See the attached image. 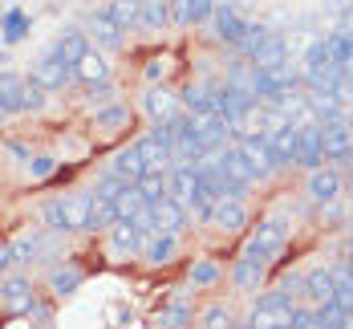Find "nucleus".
I'll return each mask as SVG.
<instances>
[{"label": "nucleus", "instance_id": "26", "mask_svg": "<svg viewBox=\"0 0 353 329\" xmlns=\"http://www.w3.org/2000/svg\"><path fill=\"white\" fill-rule=\"evenodd\" d=\"M90 33H94L98 45H106V49H122V29L114 25L110 12H94V17H90Z\"/></svg>", "mask_w": 353, "mask_h": 329}, {"label": "nucleus", "instance_id": "33", "mask_svg": "<svg viewBox=\"0 0 353 329\" xmlns=\"http://www.w3.org/2000/svg\"><path fill=\"white\" fill-rule=\"evenodd\" d=\"M139 191H142V199H146V203H159V199H167V195H171V183H167L163 171H146V175L139 179Z\"/></svg>", "mask_w": 353, "mask_h": 329}, {"label": "nucleus", "instance_id": "53", "mask_svg": "<svg viewBox=\"0 0 353 329\" xmlns=\"http://www.w3.org/2000/svg\"><path fill=\"white\" fill-rule=\"evenodd\" d=\"M333 94H337L341 106H353V77H341V81L333 86Z\"/></svg>", "mask_w": 353, "mask_h": 329}, {"label": "nucleus", "instance_id": "17", "mask_svg": "<svg viewBox=\"0 0 353 329\" xmlns=\"http://www.w3.org/2000/svg\"><path fill=\"white\" fill-rule=\"evenodd\" d=\"M337 195H341V175H337L333 167L309 171V199H313V203H333Z\"/></svg>", "mask_w": 353, "mask_h": 329}, {"label": "nucleus", "instance_id": "5", "mask_svg": "<svg viewBox=\"0 0 353 329\" xmlns=\"http://www.w3.org/2000/svg\"><path fill=\"white\" fill-rule=\"evenodd\" d=\"M321 134H325V159L333 163H350L353 154V126L333 118V122H321Z\"/></svg>", "mask_w": 353, "mask_h": 329}, {"label": "nucleus", "instance_id": "39", "mask_svg": "<svg viewBox=\"0 0 353 329\" xmlns=\"http://www.w3.org/2000/svg\"><path fill=\"white\" fill-rule=\"evenodd\" d=\"M94 122H98L102 130H122V126L130 122V106H102L94 114Z\"/></svg>", "mask_w": 353, "mask_h": 329}, {"label": "nucleus", "instance_id": "24", "mask_svg": "<svg viewBox=\"0 0 353 329\" xmlns=\"http://www.w3.org/2000/svg\"><path fill=\"white\" fill-rule=\"evenodd\" d=\"M110 248H114V252H126V256L142 252V232L130 219H118V223L110 228Z\"/></svg>", "mask_w": 353, "mask_h": 329}, {"label": "nucleus", "instance_id": "20", "mask_svg": "<svg viewBox=\"0 0 353 329\" xmlns=\"http://www.w3.org/2000/svg\"><path fill=\"white\" fill-rule=\"evenodd\" d=\"M142 110L154 118V122H167V118H175L179 114V102L171 90H163V86H150L146 94H142Z\"/></svg>", "mask_w": 353, "mask_h": 329}, {"label": "nucleus", "instance_id": "4", "mask_svg": "<svg viewBox=\"0 0 353 329\" xmlns=\"http://www.w3.org/2000/svg\"><path fill=\"white\" fill-rule=\"evenodd\" d=\"M288 244V228H284L281 219H264V223H256V232H252V240H248L244 252H260L264 260L268 256H276Z\"/></svg>", "mask_w": 353, "mask_h": 329}, {"label": "nucleus", "instance_id": "48", "mask_svg": "<svg viewBox=\"0 0 353 329\" xmlns=\"http://www.w3.org/2000/svg\"><path fill=\"white\" fill-rule=\"evenodd\" d=\"M215 17V0H191V25H203Z\"/></svg>", "mask_w": 353, "mask_h": 329}, {"label": "nucleus", "instance_id": "35", "mask_svg": "<svg viewBox=\"0 0 353 329\" xmlns=\"http://www.w3.org/2000/svg\"><path fill=\"white\" fill-rule=\"evenodd\" d=\"M171 21V0H142V25L146 29H163Z\"/></svg>", "mask_w": 353, "mask_h": 329}, {"label": "nucleus", "instance_id": "51", "mask_svg": "<svg viewBox=\"0 0 353 329\" xmlns=\"http://www.w3.org/2000/svg\"><path fill=\"white\" fill-rule=\"evenodd\" d=\"M45 223H49L53 232H65V219H61V199L45 203Z\"/></svg>", "mask_w": 353, "mask_h": 329}, {"label": "nucleus", "instance_id": "49", "mask_svg": "<svg viewBox=\"0 0 353 329\" xmlns=\"http://www.w3.org/2000/svg\"><path fill=\"white\" fill-rule=\"evenodd\" d=\"M45 106V86H37L33 77L25 81V110H41Z\"/></svg>", "mask_w": 353, "mask_h": 329}, {"label": "nucleus", "instance_id": "2", "mask_svg": "<svg viewBox=\"0 0 353 329\" xmlns=\"http://www.w3.org/2000/svg\"><path fill=\"white\" fill-rule=\"evenodd\" d=\"M187 122H191V130L199 134V143L208 146V150H215V146L223 143L228 134H232V122L219 114L215 106H203V110H191L187 114Z\"/></svg>", "mask_w": 353, "mask_h": 329}, {"label": "nucleus", "instance_id": "18", "mask_svg": "<svg viewBox=\"0 0 353 329\" xmlns=\"http://www.w3.org/2000/svg\"><path fill=\"white\" fill-rule=\"evenodd\" d=\"M106 175H114V179H122V183H139L142 175H146V163H142L139 146L118 150V154L110 159V171H106Z\"/></svg>", "mask_w": 353, "mask_h": 329}, {"label": "nucleus", "instance_id": "11", "mask_svg": "<svg viewBox=\"0 0 353 329\" xmlns=\"http://www.w3.org/2000/svg\"><path fill=\"white\" fill-rule=\"evenodd\" d=\"M256 70H264V73H272V70H281L284 61H288V45H284V37L281 33H268L264 41H260V49L248 57Z\"/></svg>", "mask_w": 353, "mask_h": 329}, {"label": "nucleus", "instance_id": "46", "mask_svg": "<svg viewBox=\"0 0 353 329\" xmlns=\"http://www.w3.org/2000/svg\"><path fill=\"white\" fill-rule=\"evenodd\" d=\"M203 329H232V313H228L223 305H212V309L203 313Z\"/></svg>", "mask_w": 353, "mask_h": 329}, {"label": "nucleus", "instance_id": "36", "mask_svg": "<svg viewBox=\"0 0 353 329\" xmlns=\"http://www.w3.org/2000/svg\"><path fill=\"white\" fill-rule=\"evenodd\" d=\"M154 326L159 329H187L191 326V309L187 305H167V309L154 313Z\"/></svg>", "mask_w": 353, "mask_h": 329}, {"label": "nucleus", "instance_id": "23", "mask_svg": "<svg viewBox=\"0 0 353 329\" xmlns=\"http://www.w3.org/2000/svg\"><path fill=\"white\" fill-rule=\"evenodd\" d=\"M134 146H139V154H142V163H146V171H167V167L175 163L171 146L159 143L154 134H146V139H142V143H134Z\"/></svg>", "mask_w": 353, "mask_h": 329}, {"label": "nucleus", "instance_id": "29", "mask_svg": "<svg viewBox=\"0 0 353 329\" xmlns=\"http://www.w3.org/2000/svg\"><path fill=\"white\" fill-rule=\"evenodd\" d=\"M53 53H57V57H65L70 66H77V61L90 53V45H85V33H81V29H65V33H61V41L53 45Z\"/></svg>", "mask_w": 353, "mask_h": 329}, {"label": "nucleus", "instance_id": "27", "mask_svg": "<svg viewBox=\"0 0 353 329\" xmlns=\"http://www.w3.org/2000/svg\"><path fill=\"white\" fill-rule=\"evenodd\" d=\"M110 17H114V25L122 33L139 29L142 25V0H110Z\"/></svg>", "mask_w": 353, "mask_h": 329}, {"label": "nucleus", "instance_id": "7", "mask_svg": "<svg viewBox=\"0 0 353 329\" xmlns=\"http://www.w3.org/2000/svg\"><path fill=\"white\" fill-rule=\"evenodd\" d=\"M325 163V134H321V122L301 126V143H296V167L305 171H317Z\"/></svg>", "mask_w": 353, "mask_h": 329}, {"label": "nucleus", "instance_id": "34", "mask_svg": "<svg viewBox=\"0 0 353 329\" xmlns=\"http://www.w3.org/2000/svg\"><path fill=\"white\" fill-rule=\"evenodd\" d=\"M219 277H223V268H219V260H212V256H203V260L191 264V285L195 289H212Z\"/></svg>", "mask_w": 353, "mask_h": 329}, {"label": "nucleus", "instance_id": "54", "mask_svg": "<svg viewBox=\"0 0 353 329\" xmlns=\"http://www.w3.org/2000/svg\"><path fill=\"white\" fill-rule=\"evenodd\" d=\"M163 73H167V61H163V57L146 61V81H163Z\"/></svg>", "mask_w": 353, "mask_h": 329}, {"label": "nucleus", "instance_id": "15", "mask_svg": "<svg viewBox=\"0 0 353 329\" xmlns=\"http://www.w3.org/2000/svg\"><path fill=\"white\" fill-rule=\"evenodd\" d=\"M90 212H94V195H65L61 199L65 232H90Z\"/></svg>", "mask_w": 353, "mask_h": 329}, {"label": "nucleus", "instance_id": "38", "mask_svg": "<svg viewBox=\"0 0 353 329\" xmlns=\"http://www.w3.org/2000/svg\"><path fill=\"white\" fill-rule=\"evenodd\" d=\"M25 33H29V17L21 8H8L4 12V45H17Z\"/></svg>", "mask_w": 353, "mask_h": 329}, {"label": "nucleus", "instance_id": "40", "mask_svg": "<svg viewBox=\"0 0 353 329\" xmlns=\"http://www.w3.org/2000/svg\"><path fill=\"white\" fill-rule=\"evenodd\" d=\"M171 256H175V236H163V232L150 236V244H146V260L150 264H167Z\"/></svg>", "mask_w": 353, "mask_h": 329}, {"label": "nucleus", "instance_id": "55", "mask_svg": "<svg viewBox=\"0 0 353 329\" xmlns=\"http://www.w3.org/2000/svg\"><path fill=\"white\" fill-rule=\"evenodd\" d=\"M8 264H12V252H8V244H0V272H4Z\"/></svg>", "mask_w": 353, "mask_h": 329}, {"label": "nucleus", "instance_id": "25", "mask_svg": "<svg viewBox=\"0 0 353 329\" xmlns=\"http://www.w3.org/2000/svg\"><path fill=\"white\" fill-rule=\"evenodd\" d=\"M25 110V81L17 73H0V114Z\"/></svg>", "mask_w": 353, "mask_h": 329}, {"label": "nucleus", "instance_id": "6", "mask_svg": "<svg viewBox=\"0 0 353 329\" xmlns=\"http://www.w3.org/2000/svg\"><path fill=\"white\" fill-rule=\"evenodd\" d=\"M167 183H171V199H179L183 208H195V199H199V171H195V163H175Z\"/></svg>", "mask_w": 353, "mask_h": 329}, {"label": "nucleus", "instance_id": "30", "mask_svg": "<svg viewBox=\"0 0 353 329\" xmlns=\"http://www.w3.org/2000/svg\"><path fill=\"white\" fill-rule=\"evenodd\" d=\"M329 277H333V289H337V305L353 317V264H333Z\"/></svg>", "mask_w": 353, "mask_h": 329}, {"label": "nucleus", "instance_id": "45", "mask_svg": "<svg viewBox=\"0 0 353 329\" xmlns=\"http://www.w3.org/2000/svg\"><path fill=\"white\" fill-rule=\"evenodd\" d=\"M122 187H126L122 179H114V175H106V179H98V187H94L90 195H94V199H110V203H114V199L122 195Z\"/></svg>", "mask_w": 353, "mask_h": 329}, {"label": "nucleus", "instance_id": "12", "mask_svg": "<svg viewBox=\"0 0 353 329\" xmlns=\"http://www.w3.org/2000/svg\"><path fill=\"white\" fill-rule=\"evenodd\" d=\"M264 268H268V260L260 252H244V260H236V268H232V285L240 292H252L264 281Z\"/></svg>", "mask_w": 353, "mask_h": 329}, {"label": "nucleus", "instance_id": "42", "mask_svg": "<svg viewBox=\"0 0 353 329\" xmlns=\"http://www.w3.org/2000/svg\"><path fill=\"white\" fill-rule=\"evenodd\" d=\"M118 223V208L110 199H94V212H90V232L94 228H114Z\"/></svg>", "mask_w": 353, "mask_h": 329}, {"label": "nucleus", "instance_id": "52", "mask_svg": "<svg viewBox=\"0 0 353 329\" xmlns=\"http://www.w3.org/2000/svg\"><path fill=\"white\" fill-rule=\"evenodd\" d=\"M171 21L183 25V29L191 25V0H171Z\"/></svg>", "mask_w": 353, "mask_h": 329}, {"label": "nucleus", "instance_id": "21", "mask_svg": "<svg viewBox=\"0 0 353 329\" xmlns=\"http://www.w3.org/2000/svg\"><path fill=\"white\" fill-rule=\"evenodd\" d=\"M305 297L313 301V309L329 305V301H337V289H333L329 268H313V272H305Z\"/></svg>", "mask_w": 353, "mask_h": 329}, {"label": "nucleus", "instance_id": "41", "mask_svg": "<svg viewBox=\"0 0 353 329\" xmlns=\"http://www.w3.org/2000/svg\"><path fill=\"white\" fill-rule=\"evenodd\" d=\"M317 321L325 329H350L353 317L341 309V305H337V301H329V305H321V309H317Z\"/></svg>", "mask_w": 353, "mask_h": 329}, {"label": "nucleus", "instance_id": "44", "mask_svg": "<svg viewBox=\"0 0 353 329\" xmlns=\"http://www.w3.org/2000/svg\"><path fill=\"white\" fill-rule=\"evenodd\" d=\"M264 37H268V29H264V25H248V29H244V37H240V45H236V49H240L244 57H252V53L260 49V41H264Z\"/></svg>", "mask_w": 353, "mask_h": 329}, {"label": "nucleus", "instance_id": "28", "mask_svg": "<svg viewBox=\"0 0 353 329\" xmlns=\"http://www.w3.org/2000/svg\"><path fill=\"white\" fill-rule=\"evenodd\" d=\"M73 77H81L85 86H98V81H110V66L102 61V53H94V49H90V53L73 66Z\"/></svg>", "mask_w": 353, "mask_h": 329}, {"label": "nucleus", "instance_id": "1", "mask_svg": "<svg viewBox=\"0 0 353 329\" xmlns=\"http://www.w3.org/2000/svg\"><path fill=\"white\" fill-rule=\"evenodd\" d=\"M292 297L288 292H264L260 301H256V309H252V317H248V326L252 329H281V326H292Z\"/></svg>", "mask_w": 353, "mask_h": 329}, {"label": "nucleus", "instance_id": "47", "mask_svg": "<svg viewBox=\"0 0 353 329\" xmlns=\"http://www.w3.org/2000/svg\"><path fill=\"white\" fill-rule=\"evenodd\" d=\"M110 98H114V90H110V81H98V86H90V90H85V102H90V106H106Z\"/></svg>", "mask_w": 353, "mask_h": 329}, {"label": "nucleus", "instance_id": "13", "mask_svg": "<svg viewBox=\"0 0 353 329\" xmlns=\"http://www.w3.org/2000/svg\"><path fill=\"white\" fill-rule=\"evenodd\" d=\"M0 301H4V309H8L12 317H25V313H33V289H29V281H25V277H12V281H4Z\"/></svg>", "mask_w": 353, "mask_h": 329}, {"label": "nucleus", "instance_id": "19", "mask_svg": "<svg viewBox=\"0 0 353 329\" xmlns=\"http://www.w3.org/2000/svg\"><path fill=\"white\" fill-rule=\"evenodd\" d=\"M215 163H219V171H223L228 179L240 183V187H252V183H256V171L248 167V159L240 154V146H228V150H219V159H215Z\"/></svg>", "mask_w": 353, "mask_h": 329}, {"label": "nucleus", "instance_id": "43", "mask_svg": "<svg viewBox=\"0 0 353 329\" xmlns=\"http://www.w3.org/2000/svg\"><path fill=\"white\" fill-rule=\"evenodd\" d=\"M37 248H41V240H37V236H21V240H12V244H8L12 264H29V260H37Z\"/></svg>", "mask_w": 353, "mask_h": 329}, {"label": "nucleus", "instance_id": "8", "mask_svg": "<svg viewBox=\"0 0 353 329\" xmlns=\"http://www.w3.org/2000/svg\"><path fill=\"white\" fill-rule=\"evenodd\" d=\"M70 77H73V66L65 61V57H57V53H45V57L37 61V70H33V81L45 86V90H61Z\"/></svg>", "mask_w": 353, "mask_h": 329}, {"label": "nucleus", "instance_id": "10", "mask_svg": "<svg viewBox=\"0 0 353 329\" xmlns=\"http://www.w3.org/2000/svg\"><path fill=\"white\" fill-rule=\"evenodd\" d=\"M212 25H215V37L228 41V45H240V37H244V29H248V21L240 17L236 4H215Z\"/></svg>", "mask_w": 353, "mask_h": 329}, {"label": "nucleus", "instance_id": "14", "mask_svg": "<svg viewBox=\"0 0 353 329\" xmlns=\"http://www.w3.org/2000/svg\"><path fill=\"white\" fill-rule=\"evenodd\" d=\"M171 154H175V163H199V159L208 154V146L199 143V134L191 130L187 114H183V122H179V134H175V143H171Z\"/></svg>", "mask_w": 353, "mask_h": 329}, {"label": "nucleus", "instance_id": "32", "mask_svg": "<svg viewBox=\"0 0 353 329\" xmlns=\"http://www.w3.org/2000/svg\"><path fill=\"white\" fill-rule=\"evenodd\" d=\"M114 208H118V219H134L146 208V199H142V191H139V183H126L122 187V195L114 199Z\"/></svg>", "mask_w": 353, "mask_h": 329}, {"label": "nucleus", "instance_id": "9", "mask_svg": "<svg viewBox=\"0 0 353 329\" xmlns=\"http://www.w3.org/2000/svg\"><path fill=\"white\" fill-rule=\"evenodd\" d=\"M150 212H154V236L163 232V236H179L183 232V223H187V208L179 203V199H159V203H150Z\"/></svg>", "mask_w": 353, "mask_h": 329}, {"label": "nucleus", "instance_id": "50", "mask_svg": "<svg viewBox=\"0 0 353 329\" xmlns=\"http://www.w3.org/2000/svg\"><path fill=\"white\" fill-rule=\"evenodd\" d=\"M53 171H57V163H53L49 154H37V159H33V167H29V175H33V179H49Z\"/></svg>", "mask_w": 353, "mask_h": 329}, {"label": "nucleus", "instance_id": "37", "mask_svg": "<svg viewBox=\"0 0 353 329\" xmlns=\"http://www.w3.org/2000/svg\"><path fill=\"white\" fill-rule=\"evenodd\" d=\"M77 285H81V272L77 268H53L49 272V289L57 292V297H70Z\"/></svg>", "mask_w": 353, "mask_h": 329}, {"label": "nucleus", "instance_id": "16", "mask_svg": "<svg viewBox=\"0 0 353 329\" xmlns=\"http://www.w3.org/2000/svg\"><path fill=\"white\" fill-rule=\"evenodd\" d=\"M264 139L272 146V154H276V163L288 167V163H296V143H301V126H276V130H264Z\"/></svg>", "mask_w": 353, "mask_h": 329}, {"label": "nucleus", "instance_id": "22", "mask_svg": "<svg viewBox=\"0 0 353 329\" xmlns=\"http://www.w3.org/2000/svg\"><path fill=\"white\" fill-rule=\"evenodd\" d=\"M212 223L215 228H223V232H244L248 228V212L240 199H219L212 212Z\"/></svg>", "mask_w": 353, "mask_h": 329}, {"label": "nucleus", "instance_id": "31", "mask_svg": "<svg viewBox=\"0 0 353 329\" xmlns=\"http://www.w3.org/2000/svg\"><path fill=\"white\" fill-rule=\"evenodd\" d=\"M341 102H337V94L333 90H313V98H309V114L321 118V122H333V118H341Z\"/></svg>", "mask_w": 353, "mask_h": 329}, {"label": "nucleus", "instance_id": "3", "mask_svg": "<svg viewBox=\"0 0 353 329\" xmlns=\"http://www.w3.org/2000/svg\"><path fill=\"white\" fill-rule=\"evenodd\" d=\"M240 154L248 159V167L256 171V179H268V175H276L281 171V163H276V154H272V146L264 134H240Z\"/></svg>", "mask_w": 353, "mask_h": 329}]
</instances>
